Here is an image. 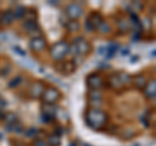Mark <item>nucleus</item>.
<instances>
[{"label":"nucleus","instance_id":"f257e3e1","mask_svg":"<svg viewBox=\"0 0 156 146\" xmlns=\"http://www.w3.org/2000/svg\"><path fill=\"white\" fill-rule=\"evenodd\" d=\"M105 121H107V115L101 110L91 108L86 114V123L89 124V126H91L94 129L101 128L105 124Z\"/></svg>","mask_w":156,"mask_h":146},{"label":"nucleus","instance_id":"f03ea898","mask_svg":"<svg viewBox=\"0 0 156 146\" xmlns=\"http://www.w3.org/2000/svg\"><path fill=\"white\" fill-rule=\"evenodd\" d=\"M51 57L53 60H62L64 57L69 53V45H68L66 42L61 41V42H57L55 43L52 47H51Z\"/></svg>","mask_w":156,"mask_h":146},{"label":"nucleus","instance_id":"7ed1b4c3","mask_svg":"<svg viewBox=\"0 0 156 146\" xmlns=\"http://www.w3.org/2000/svg\"><path fill=\"white\" fill-rule=\"evenodd\" d=\"M42 98L46 104H53L60 98V93H58L57 89H55V87H47V89H44V93H43Z\"/></svg>","mask_w":156,"mask_h":146},{"label":"nucleus","instance_id":"20e7f679","mask_svg":"<svg viewBox=\"0 0 156 146\" xmlns=\"http://www.w3.org/2000/svg\"><path fill=\"white\" fill-rule=\"evenodd\" d=\"M82 12H83V9H82V7L80 5V4H69L65 9L66 16L69 18H72V20H76V18L81 17Z\"/></svg>","mask_w":156,"mask_h":146},{"label":"nucleus","instance_id":"39448f33","mask_svg":"<svg viewBox=\"0 0 156 146\" xmlns=\"http://www.w3.org/2000/svg\"><path fill=\"white\" fill-rule=\"evenodd\" d=\"M73 45L76 46L77 51H78V55H81V56L86 55L90 50L89 42H87L86 39H83V38H78V39H76V43H73Z\"/></svg>","mask_w":156,"mask_h":146},{"label":"nucleus","instance_id":"423d86ee","mask_svg":"<svg viewBox=\"0 0 156 146\" xmlns=\"http://www.w3.org/2000/svg\"><path fill=\"white\" fill-rule=\"evenodd\" d=\"M30 47L33 51L41 52L46 48V39L43 37H34L30 41Z\"/></svg>","mask_w":156,"mask_h":146},{"label":"nucleus","instance_id":"0eeeda50","mask_svg":"<svg viewBox=\"0 0 156 146\" xmlns=\"http://www.w3.org/2000/svg\"><path fill=\"white\" fill-rule=\"evenodd\" d=\"M87 85H89L92 90H98L103 85V81H101V78L98 75H90L87 77Z\"/></svg>","mask_w":156,"mask_h":146},{"label":"nucleus","instance_id":"6e6552de","mask_svg":"<svg viewBox=\"0 0 156 146\" xmlns=\"http://www.w3.org/2000/svg\"><path fill=\"white\" fill-rule=\"evenodd\" d=\"M43 93H44V86H43L42 82H35L33 84L31 87H30V95L33 98H39L42 97Z\"/></svg>","mask_w":156,"mask_h":146},{"label":"nucleus","instance_id":"1a4fd4ad","mask_svg":"<svg viewBox=\"0 0 156 146\" xmlns=\"http://www.w3.org/2000/svg\"><path fill=\"white\" fill-rule=\"evenodd\" d=\"M144 95L147 98H156V80H151L147 85L144 86Z\"/></svg>","mask_w":156,"mask_h":146},{"label":"nucleus","instance_id":"9d476101","mask_svg":"<svg viewBox=\"0 0 156 146\" xmlns=\"http://www.w3.org/2000/svg\"><path fill=\"white\" fill-rule=\"evenodd\" d=\"M109 85L113 87V89H121L122 87V81H121V78H120V76H117V75H113L109 78Z\"/></svg>","mask_w":156,"mask_h":146},{"label":"nucleus","instance_id":"9b49d317","mask_svg":"<svg viewBox=\"0 0 156 146\" xmlns=\"http://www.w3.org/2000/svg\"><path fill=\"white\" fill-rule=\"evenodd\" d=\"M13 18H14V14H13L12 11L4 12L2 14V24H4V25H9V24H12Z\"/></svg>","mask_w":156,"mask_h":146},{"label":"nucleus","instance_id":"f8f14e48","mask_svg":"<svg viewBox=\"0 0 156 146\" xmlns=\"http://www.w3.org/2000/svg\"><path fill=\"white\" fill-rule=\"evenodd\" d=\"M17 123V115H14V114H8L5 116V125L8 126V129L11 130L12 129V126H14Z\"/></svg>","mask_w":156,"mask_h":146},{"label":"nucleus","instance_id":"ddd939ff","mask_svg":"<svg viewBox=\"0 0 156 146\" xmlns=\"http://www.w3.org/2000/svg\"><path fill=\"white\" fill-rule=\"evenodd\" d=\"M134 84H135L136 87H144L146 85H147V80H146L144 76L138 75V76H136L135 78H134Z\"/></svg>","mask_w":156,"mask_h":146},{"label":"nucleus","instance_id":"4468645a","mask_svg":"<svg viewBox=\"0 0 156 146\" xmlns=\"http://www.w3.org/2000/svg\"><path fill=\"white\" fill-rule=\"evenodd\" d=\"M60 142H61L60 136H57V134H51L48 137V145L50 146H60Z\"/></svg>","mask_w":156,"mask_h":146},{"label":"nucleus","instance_id":"2eb2a0df","mask_svg":"<svg viewBox=\"0 0 156 146\" xmlns=\"http://www.w3.org/2000/svg\"><path fill=\"white\" fill-rule=\"evenodd\" d=\"M100 20H101V18H100V16H99V14H96V13L91 14V17H90V21L92 22V25L95 26V29H96V27H99V26L101 25Z\"/></svg>","mask_w":156,"mask_h":146},{"label":"nucleus","instance_id":"dca6fc26","mask_svg":"<svg viewBox=\"0 0 156 146\" xmlns=\"http://www.w3.org/2000/svg\"><path fill=\"white\" fill-rule=\"evenodd\" d=\"M78 27H80V25H78V22L77 21H69L68 22V25H66V29L69 31H76V30H78Z\"/></svg>","mask_w":156,"mask_h":146},{"label":"nucleus","instance_id":"f3484780","mask_svg":"<svg viewBox=\"0 0 156 146\" xmlns=\"http://www.w3.org/2000/svg\"><path fill=\"white\" fill-rule=\"evenodd\" d=\"M14 17H17V18H20V17H22L23 14H26V9L23 8V7H17L16 9H14Z\"/></svg>","mask_w":156,"mask_h":146},{"label":"nucleus","instance_id":"a211bd4d","mask_svg":"<svg viewBox=\"0 0 156 146\" xmlns=\"http://www.w3.org/2000/svg\"><path fill=\"white\" fill-rule=\"evenodd\" d=\"M119 26H120V30L121 31H126L130 27V22H128L126 20H121V22L119 24Z\"/></svg>","mask_w":156,"mask_h":146},{"label":"nucleus","instance_id":"6ab92c4d","mask_svg":"<svg viewBox=\"0 0 156 146\" xmlns=\"http://www.w3.org/2000/svg\"><path fill=\"white\" fill-rule=\"evenodd\" d=\"M37 27V22L35 21H26L25 24V29L27 31H31L33 29H35Z\"/></svg>","mask_w":156,"mask_h":146},{"label":"nucleus","instance_id":"aec40b11","mask_svg":"<svg viewBox=\"0 0 156 146\" xmlns=\"http://www.w3.org/2000/svg\"><path fill=\"white\" fill-rule=\"evenodd\" d=\"M120 78H121V81H122L124 85H125V84H130V82H131V77L128 76L126 73H122V75H120Z\"/></svg>","mask_w":156,"mask_h":146},{"label":"nucleus","instance_id":"412c9836","mask_svg":"<svg viewBox=\"0 0 156 146\" xmlns=\"http://www.w3.org/2000/svg\"><path fill=\"white\" fill-rule=\"evenodd\" d=\"M20 82H21V76H18L17 78H14L13 81L9 82V86H11V87H14V86H17V85L20 84Z\"/></svg>","mask_w":156,"mask_h":146},{"label":"nucleus","instance_id":"4be33fe9","mask_svg":"<svg viewBox=\"0 0 156 146\" xmlns=\"http://www.w3.org/2000/svg\"><path fill=\"white\" fill-rule=\"evenodd\" d=\"M34 146H48V142L44 140H37L34 142Z\"/></svg>","mask_w":156,"mask_h":146},{"label":"nucleus","instance_id":"5701e85b","mask_svg":"<svg viewBox=\"0 0 156 146\" xmlns=\"http://www.w3.org/2000/svg\"><path fill=\"white\" fill-rule=\"evenodd\" d=\"M86 29H87V30H90V31L95 30V26L92 25V22L90 20H87V22H86Z\"/></svg>","mask_w":156,"mask_h":146},{"label":"nucleus","instance_id":"b1692460","mask_svg":"<svg viewBox=\"0 0 156 146\" xmlns=\"http://www.w3.org/2000/svg\"><path fill=\"white\" fill-rule=\"evenodd\" d=\"M99 29H100V30H103V33H105L107 30H109V26L107 25L105 22H101V25L99 26Z\"/></svg>","mask_w":156,"mask_h":146},{"label":"nucleus","instance_id":"393cba45","mask_svg":"<svg viewBox=\"0 0 156 146\" xmlns=\"http://www.w3.org/2000/svg\"><path fill=\"white\" fill-rule=\"evenodd\" d=\"M37 133H38V130H37V129H30V130H27V133H26V134L29 136V137H33V136H34V134H37Z\"/></svg>","mask_w":156,"mask_h":146},{"label":"nucleus","instance_id":"a878e982","mask_svg":"<svg viewBox=\"0 0 156 146\" xmlns=\"http://www.w3.org/2000/svg\"><path fill=\"white\" fill-rule=\"evenodd\" d=\"M13 50H14V51H17L20 56H23V55H25V52H23L21 48H18V47H13Z\"/></svg>","mask_w":156,"mask_h":146},{"label":"nucleus","instance_id":"bb28decb","mask_svg":"<svg viewBox=\"0 0 156 146\" xmlns=\"http://www.w3.org/2000/svg\"><path fill=\"white\" fill-rule=\"evenodd\" d=\"M151 55H152V56H156V50H154L152 52H151Z\"/></svg>","mask_w":156,"mask_h":146},{"label":"nucleus","instance_id":"cd10ccee","mask_svg":"<svg viewBox=\"0 0 156 146\" xmlns=\"http://www.w3.org/2000/svg\"><path fill=\"white\" fill-rule=\"evenodd\" d=\"M3 116H4V115H3V112H2V111H0V120L3 119Z\"/></svg>","mask_w":156,"mask_h":146},{"label":"nucleus","instance_id":"c85d7f7f","mask_svg":"<svg viewBox=\"0 0 156 146\" xmlns=\"http://www.w3.org/2000/svg\"><path fill=\"white\" fill-rule=\"evenodd\" d=\"M155 133H156V125H155Z\"/></svg>","mask_w":156,"mask_h":146},{"label":"nucleus","instance_id":"c756f323","mask_svg":"<svg viewBox=\"0 0 156 146\" xmlns=\"http://www.w3.org/2000/svg\"><path fill=\"white\" fill-rule=\"evenodd\" d=\"M155 21H156V17H155Z\"/></svg>","mask_w":156,"mask_h":146}]
</instances>
